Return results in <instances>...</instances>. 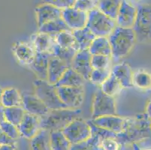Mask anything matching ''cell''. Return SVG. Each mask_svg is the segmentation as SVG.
Segmentation results:
<instances>
[{
  "label": "cell",
  "mask_w": 151,
  "mask_h": 150,
  "mask_svg": "<svg viewBox=\"0 0 151 150\" xmlns=\"http://www.w3.org/2000/svg\"><path fill=\"white\" fill-rule=\"evenodd\" d=\"M65 31H71V30L67 26L65 22L63 20L62 17L48 22V23L42 25V27H38V32L47 33L53 37L58 35L59 33Z\"/></svg>",
  "instance_id": "obj_26"
},
{
  "label": "cell",
  "mask_w": 151,
  "mask_h": 150,
  "mask_svg": "<svg viewBox=\"0 0 151 150\" xmlns=\"http://www.w3.org/2000/svg\"><path fill=\"white\" fill-rule=\"evenodd\" d=\"M69 67L65 62L52 55L49 62L47 81L51 84L56 85Z\"/></svg>",
  "instance_id": "obj_20"
},
{
  "label": "cell",
  "mask_w": 151,
  "mask_h": 150,
  "mask_svg": "<svg viewBox=\"0 0 151 150\" xmlns=\"http://www.w3.org/2000/svg\"><path fill=\"white\" fill-rule=\"evenodd\" d=\"M86 27L96 37H108L116 27V21L97 8L87 13Z\"/></svg>",
  "instance_id": "obj_3"
},
{
  "label": "cell",
  "mask_w": 151,
  "mask_h": 150,
  "mask_svg": "<svg viewBox=\"0 0 151 150\" xmlns=\"http://www.w3.org/2000/svg\"><path fill=\"white\" fill-rule=\"evenodd\" d=\"M123 0H99L97 8L110 18L116 20Z\"/></svg>",
  "instance_id": "obj_28"
},
{
  "label": "cell",
  "mask_w": 151,
  "mask_h": 150,
  "mask_svg": "<svg viewBox=\"0 0 151 150\" xmlns=\"http://www.w3.org/2000/svg\"><path fill=\"white\" fill-rule=\"evenodd\" d=\"M101 139L96 135H92L88 140L78 143L76 144H71L70 150H102L101 147Z\"/></svg>",
  "instance_id": "obj_33"
},
{
  "label": "cell",
  "mask_w": 151,
  "mask_h": 150,
  "mask_svg": "<svg viewBox=\"0 0 151 150\" xmlns=\"http://www.w3.org/2000/svg\"><path fill=\"white\" fill-rule=\"evenodd\" d=\"M143 150H151V148H147V149H143Z\"/></svg>",
  "instance_id": "obj_46"
},
{
  "label": "cell",
  "mask_w": 151,
  "mask_h": 150,
  "mask_svg": "<svg viewBox=\"0 0 151 150\" xmlns=\"http://www.w3.org/2000/svg\"><path fill=\"white\" fill-rule=\"evenodd\" d=\"M75 1L76 0H43L45 3L50 4L61 10L73 7Z\"/></svg>",
  "instance_id": "obj_40"
},
{
  "label": "cell",
  "mask_w": 151,
  "mask_h": 150,
  "mask_svg": "<svg viewBox=\"0 0 151 150\" xmlns=\"http://www.w3.org/2000/svg\"><path fill=\"white\" fill-rule=\"evenodd\" d=\"M116 115L114 97L104 93L99 89L94 95L92 106V119L104 116Z\"/></svg>",
  "instance_id": "obj_6"
},
{
  "label": "cell",
  "mask_w": 151,
  "mask_h": 150,
  "mask_svg": "<svg viewBox=\"0 0 151 150\" xmlns=\"http://www.w3.org/2000/svg\"><path fill=\"white\" fill-rule=\"evenodd\" d=\"M2 93H3V89L0 86V107L2 106Z\"/></svg>",
  "instance_id": "obj_45"
},
{
  "label": "cell",
  "mask_w": 151,
  "mask_h": 150,
  "mask_svg": "<svg viewBox=\"0 0 151 150\" xmlns=\"http://www.w3.org/2000/svg\"><path fill=\"white\" fill-rule=\"evenodd\" d=\"M132 29L138 42L151 41V5L143 4L137 7L136 19Z\"/></svg>",
  "instance_id": "obj_5"
},
{
  "label": "cell",
  "mask_w": 151,
  "mask_h": 150,
  "mask_svg": "<svg viewBox=\"0 0 151 150\" xmlns=\"http://www.w3.org/2000/svg\"><path fill=\"white\" fill-rule=\"evenodd\" d=\"M31 150H51L50 131L41 128L30 140Z\"/></svg>",
  "instance_id": "obj_22"
},
{
  "label": "cell",
  "mask_w": 151,
  "mask_h": 150,
  "mask_svg": "<svg viewBox=\"0 0 151 150\" xmlns=\"http://www.w3.org/2000/svg\"><path fill=\"white\" fill-rule=\"evenodd\" d=\"M17 146L15 144H4L0 146V150H16Z\"/></svg>",
  "instance_id": "obj_42"
},
{
  "label": "cell",
  "mask_w": 151,
  "mask_h": 150,
  "mask_svg": "<svg viewBox=\"0 0 151 150\" xmlns=\"http://www.w3.org/2000/svg\"><path fill=\"white\" fill-rule=\"evenodd\" d=\"M21 94L23 98L22 107L25 110L26 113L37 116L38 117H42L48 113L50 111L49 108L40 98L37 97L35 93L32 94L24 92Z\"/></svg>",
  "instance_id": "obj_9"
},
{
  "label": "cell",
  "mask_w": 151,
  "mask_h": 150,
  "mask_svg": "<svg viewBox=\"0 0 151 150\" xmlns=\"http://www.w3.org/2000/svg\"><path fill=\"white\" fill-rule=\"evenodd\" d=\"M26 111L23 107H13L5 108V119L14 126H19L23 120Z\"/></svg>",
  "instance_id": "obj_34"
},
{
  "label": "cell",
  "mask_w": 151,
  "mask_h": 150,
  "mask_svg": "<svg viewBox=\"0 0 151 150\" xmlns=\"http://www.w3.org/2000/svg\"><path fill=\"white\" fill-rule=\"evenodd\" d=\"M62 11L60 8L47 3H42L35 8L37 23L38 27L52 20L62 17Z\"/></svg>",
  "instance_id": "obj_16"
},
{
  "label": "cell",
  "mask_w": 151,
  "mask_h": 150,
  "mask_svg": "<svg viewBox=\"0 0 151 150\" xmlns=\"http://www.w3.org/2000/svg\"><path fill=\"white\" fill-rule=\"evenodd\" d=\"M13 53L19 63L29 66L33 61L36 51L31 42L19 41L13 47Z\"/></svg>",
  "instance_id": "obj_14"
},
{
  "label": "cell",
  "mask_w": 151,
  "mask_h": 150,
  "mask_svg": "<svg viewBox=\"0 0 151 150\" xmlns=\"http://www.w3.org/2000/svg\"><path fill=\"white\" fill-rule=\"evenodd\" d=\"M111 74L120 82L123 88H131L133 86V71L128 63L116 64L111 69Z\"/></svg>",
  "instance_id": "obj_19"
},
{
  "label": "cell",
  "mask_w": 151,
  "mask_h": 150,
  "mask_svg": "<svg viewBox=\"0 0 151 150\" xmlns=\"http://www.w3.org/2000/svg\"><path fill=\"white\" fill-rule=\"evenodd\" d=\"M91 58L92 55L89 50H79L74 57L70 66L79 73L86 81L90 80V74L93 69L91 65Z\"/></svg>",
  "instance_id": "obj_10"
},
{
  "label": "cell",
  "mask_w": 151,
  "mask_h": 150,
  "mask_svg": "<svg viewBox=\"0 0 151 150\" xmlns=\"http://www.w3.org/2000/svg\"><path fill=\"white\" fill-rule=\"evenodd\" d=\"M145 114L147 115L148 119L151 120V98H150L147 104L146 109H145Z\"/></svg>",
  "instance_id": "obj_43"
},
{
  "label": "cell",
  "mask_w": 151,
  "mask_h": 150,
  "mask_svg": "<svg viewBox=\"0 0 151 150\" xmlns=\"http://www.w3.org/2000/svg\"><path fill=\"white\" fill-rule=\"evenodd\" d=\"M16 140H14L9 137L3 132V131L0 128V145H4V144H15Z\"/></svg>",
  "instance_id": "obj_41"
},
{
  "label": "cell",
  "mask_w": 151,
  "mask_h": 150,
  "mask_svg": "<svg viewBox=\"0 0 151 150\" xmlns=\"http://www.w3.org/2000/svg\"><path fill=\"white\" fill-rule=\"evenodd\" d=\"M62 131L71 144L83 142L92 137L90 123L81 117L72 121Z\"/></svg>",
  "instance_id": "obj_7"
},
{
  "label": "cell",
  "mask_w": 151,
  "mask_h": 150,
  "mask_svg": "<svg viewBox=\"0 0 151 150\" xmlns=\"http://www.w3.org/2000/svg\"><path fill=\"white\" fill-rule=\"evenodd\" d=\"M31 43L37 53H52L56 41L54 37L47 33L38 32L31 37Z\"/></svg>",
  "instance_id": "obj_18"
},
{
  "label": "cell",
  "mask_w": 151,
  "mask_h": 150,
  "mask_svg": "<svg viewBox=\"0 0 151 150\" xmlns=\"http://www.w3.org/2000/svg\"><path fill=\"white\" fill-rule=\"evenodd\" d=\"M0 128L3 131V132L9 137L14 140H17L20 137H21L19 131L17 126H14L11 122L5 121L0 126Z\"/></svg>",
  "instance_id": "obj_37"
},
{
  "label": "cell",
  "mask_w": 151,
  "mask_h": 150,
  "mask_svg": "<svg viewBox=\"0 0 151 150\" xmlns=\"http://www.w3.org/2000/svg\"><path fill=\"white\" fill-rule=\"evenodd\" d=\"M78 50L75 49H71V48H65L59 46L57 43H55L54 46L53 47L52 53L53 56L59 58L63 62L71 66V62L73 60L74 57L78 53Z\"/></svg>",
  "instance_id": "obj_31"
},
{
  "label": "cell",
  "mask_w": 151,
  "mask_h": 150,
  "mask_svg": "<svg viewBox=\"0 0 151 150\" xmlns=\"http://www.w3.org/2000/svg\"><path fill=\"white\" fill-rule=\"evenodd\" d=\"M133 86L143 91L151 89V73L146 69H138L133 71Z\"/></svg>",
  "instance_id": "obj_24"
},
{
  "label": "cell",
  "mask_w": 151,
  "mask_h": 150,
  "mask_svg": "<svg viewBox=\"0 0 151 150\" xmlns=\"http://www.w3.org/2000/svg\"><path fill=\"white\" fill-rule=\"evenodd\" d=\"M55 41L59 46L65 48H71L79 51V46L73 35L72 31H65L54 36Z\"/></svg>",
  "instance_id": "obj_30"
},
{
  "label": "cell",
  "mask_w": 151,
  "mask_h": 150,
  "mask_svg": "<svg viewBox=\"0 0 151 150\" xmlns=\"http://www.w3.org/2000/svg\"><path fill=\"white\" fill-rule=\"evenodd\" d=\"M72 33L78 42L80 50H88L93 41L96 38V36L86 27L80 29L74 30Z\"/></svg>",
  "instance_id": "obj_25"
},
{
  "label": "cell",
  "mask_w": 151,
  "mask_h": 150,
  "mask_svg": "<svg viewBox=\"0 0 151 150\" xmlns=\"http://www.w3.org/2000/svg\"><path fill=\"white\" fill-rule=\"evenodd\" d=\"M111 56L104 55H92L91 65L93 69H104L110 68Z\"/></svg>",
  "instance_id": "obj_36"
},
{
  "label": "cell",
  "mask_w": 151,
  "mask_h": 150,
  "mask_svg": "<svg viewBox=\"0 0 151 150\" xmlns=\"http://www.w3.org/2000/svg\"><path fill=\"white\" fill-rule=\"evenodd\" d=\"M52 54L47 53H37L33 61L29 65V68L35 73L38 79L47 80L49 62Z\"/></svg>",
  "instance_id": "obj_17"
},
{
  "label": "cell",
  "mask_w": 151,
  "mask_h": 150,
  "mask_svg": "<svg viewBox=\"0 0 151 150\" xmlns=\"http://www.w3.org/2000/svg\"><path fill=\"white\" fill-rule=\"evenodd\" d=\"M85 81L86 80L79 73L69 67L55 86L56 87H82L84 85Z\"/></svg>",
  "instance_id": "obj_21"
},
{
  "label": "cell",
  "mask_w": 151,
  "mask_h": 150,
  "mask_svg": "<svg viewBox=\"0 0 151 150\" xmlns=\"http://www.w3.org/2000/svg\"><path fill=\"white\" fill-rule=\"evenodd\" d=\"M17 128L22 137L31 140L41 129L40 117L26 113Z\"/></svg>",
  "instance_id": "obj_15"
},
{
  "label": "cell",
  "mask_w": 151,
  "mask_h": 150,
  "mask_svg": "<svg viewBox=\"0 0 151 150\" xmlns=\"http://www.w3.org/2000/svg\"><path fill=\"white\" fill-rule=\"evenodd\" d=\"M111 75V69L110 68L104 69H93L90 74V80L93 84L101 86Z\"/></svg>",
  "instance_id": "obj_35"
},
{
  "label": "cell",
  "mask_w": 151,
  "mask_h": 150,
  "mask_svg": "<svg viewBox=\"0 0 151 150\" xmlns=\"http://www.w3.org/2000/svg\"><path fill=\"white\" fill-rule=\"evenodd\" d=\"M81 114V109H59L50 110L47 115L40 117L41 128L50 131L63 130L68 124Z\"/></svg>",
  "instance_id": "obj_2"
},
{
  "label": "cell",
  "mask_w": 151,
  "mask_h": 150,
  "mask_svg": "<svg viewBox=\"0 0 151 150\" xmlns=\"http://www.w3.org/2000/svg\"><path fill=\"white\" fill-rule=\"evenodd\" d=\"M5 121H6V119H5V107L1 106L0 107V126Z\"/></svg>",
  "instance_id": "obj_44"
},
{
  "label": "cell",
  "mask_w": 151,
  "mask_h": 150,
  "mask_svg": "<svg viewBox=\"0 0 151 150\" xmlns=\"http://www.w3.org/2000/svg\"><path fill=\"white\" fill-rule=\"evenodd\" d=\"M97 4L98 2L95 0H76L73 7L78 10L88 13L93 8H97Z\"/></svg>",
  "instance_id": "obj_38"
},
{
  "label": "cell",
  "mask_w": 151,
  "mask_h": 150,
  "mask_svg": "<svg viewBox=\"0 0 151 150\" xmlns=\"http://www.w3.org/2000/svg\"><path fill=\"white\" fill-rule=\"evenodd\" d=\"M50 146L51 150H70L71 144L63 131H50Z\"/></svg>",
  "instance_id": "obj_29"
},
{
  "label": "cell",
  "mask_w": 151,
  "mask_h": 150,
  "mask_svg": "<svg viewBox=\"0 0 151 150\" xmlns=\"http://www.w3.org/2000/svg\"><path fill=\"white\" fill-rule=\"evenodd\" d=\"M0 146H1V145H0Z\"/></svg>",
  "instance_id": "obj_47"
},
{
  "label": "cell",
  "mask_w": 151,
  "mask_h": 150,
  "mask_svg": "<svg viewBox=\"0 0 151 150\" xmlns=\"http://www.w3.org/2000/svg\"><path fill=\"white\" fill-rule=\"evenodd\" d=\"M62 102L68 109H79L84 101V89L82 87H57Z\"/></svg>",
  "instance_id": "obj_8"
},
{
  "label": "cell",
  "mask_w": 151,
  "mask_h": 150,
  "mask_svg": "<svg viewBox=\"0 0 151 150\" xmlns=\"http://www.w3.org/2000/svg\"><path fill=\"white\" fill-rule=\"evenodd\" d=\"M137 7L127 0H123L115 20L116 26L123 28H132L136 19Z\"/></svg>",
  "instance_id": "obj_13"
},
{
  "label": "cell",
  "mask_w": 151,
  "mask_h": 150,
  "mask_svg": "<svg viewBox=\"0 0 151 150\" xmlns=\"http://www.w3.org/2000/svg\"><path fill=\"white\" fill-rule=\"evenodd\" d=\"M22 94L17 89L13 87L3 89L2 96V106L5 108L13 107H22Z\"/></svg>",
  "instance_id": "obj_23"
},
{
  "label": "cell",
  "mask_w": 151,
  "mask_h": 150,
  "mask_svg": "<svg viewBox=\"0 0 151 150\" xmlns=\"http://www.w3.org/2000/svg\"><path fill=\"white\" fill-rule=\"evenodd\" d=\"M90 121L94 125L101 128L111 131L119 134H121L124 131L126 118L121 117L117 115H109L98 117Z\"/></svg>",
  "instance_id": "obj_12"
},
{
  "label": "cell",
  "mask_w": 151,
  "mask_h": 150,
  "mask_svg": "<svg viewBox=\"0 0 151 150\" xmlns=\"http://www.w3.org/2000/svg\"><path fill=\"white\" fill-rule=\"evenodd\" d=\"M62 18L70 29L74 31L86 27L87 13L71 7L62 11Z\"/></svg>",
  "instance_id": "obj_11"
},
{
  "label": "cell",
  "mask_w": 151,
  "mask_h": 150,
  "mask_svg": "<svg viewBox=\"0 0 151 150\" xmlns=\"http://www.w3.org/2000/svg\"><path fill=\"white\" fill-rule=\"evenodd\" d=\"M101 147L102 150H120V143L116 138H105L101 140Z\"/></svg>",
  "instance_id": "obj_39"
},
{
  "label": "cell",
  "mask_w": 151,
  "mask_h": 150,
  "mask_svg": "<svg viewBox=\"0 0 151 150\" xmlns=\"http://www.w3.org/2000/svg\"><path fill=\"white\" fill-rule=\"evenodd\" d=\"M108 38L112 50L111 58L115 61H119L126 57L137 42L132 28H123L118 26Z\"/></svg>",
  "instance_id": "obj_1"
},
{
  "label": "cell",
  "mask_w": 151,
  "mask_h": 150,
  "mask_svg": "<svg viewBox=\"0 0 151 150\" xmlns=\"http://www.w3.org/2000/svg\"><path fill=\"white\" fill-rule=\"evenodd\" d=\"M100 89L108 95L114 97L121 92L123 88L116 78L111 74V76L101 85Z\"/></svg>",
  "instance_id": "obj_32"
},
{
  "label": "cell",
  "mask_w": 151,
  "mask_h": 150,
  "mask_svg": "<svg viewBox=\"0 0 151 150\" xmlns=\"http://www.w3.org/2000/svg\"><path fill=\"white\" fill-rule=\"evenodd\" d=\"M35 94L40 98L49 110H59L67 108L62 102L56 86L51 84L47 80L37 79L34 81Z\"/></svg>",
  "instance_id": "obj_4"
},
{
  "label": "cell",
  "mask_w": 151,
  "mask_h": 150,
  "mask_svg": "<svg viewBox=\"0 0 151 150\" xmlns=\"http://www.w3.org/2000/svg\"><path fill=\"white\" fill-rule=\"evenodd\" d=\"M88 50L91 55H104L108 56L112 55L108 37H96Z\"/></svg>",
  "instance_id": "obj_27"
}]
</instances>
